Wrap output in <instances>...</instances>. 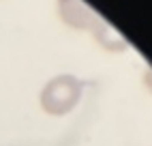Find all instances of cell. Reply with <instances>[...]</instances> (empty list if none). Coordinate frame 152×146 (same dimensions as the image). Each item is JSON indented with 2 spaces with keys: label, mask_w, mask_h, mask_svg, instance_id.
Returning a JSON list of instances; mask_svg holds the SVG:
<instances>
[{
  "label": "cell",
  "mask_w": 152,
  "mask_h": 146,
  "mask_svg": "<svg viewBox=\"0 0 152 146\" xmlns=\"http://www.w3.org/2000/svg\"><path fill=\"white\" fill-rule=\"evenodd\" d=\"M82 80H77L75 75H58L49 80L41 90V108L47 114L62 116L77 105L79 97H82Z\"/></svg>",
  "instance_id": "cell-2"
},
{
  "label": "cell",
  "mask_w": 152,
  "mask_h": 146,
  "mask_svg": "<svg viewBox=\"0 0 152 146\" xmlns=\"http://www.w3.org/2000/svg\"><path fill=\"white\" fill-rule=\"evenodd\" d=\"M60 15H62V19H64L69 26H73V28H84V30L94 32L96 39H99L105 47L124 49L122 39L111 32V28H107V24L92 11V9H88L82 0H60Z\"/></svg>",
  "instance_id": "cell-1"
}]
</instances>
